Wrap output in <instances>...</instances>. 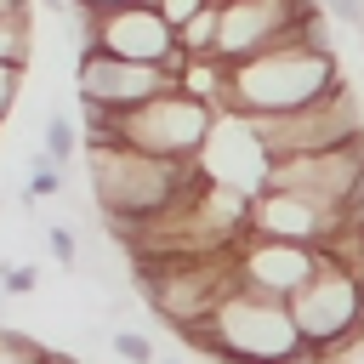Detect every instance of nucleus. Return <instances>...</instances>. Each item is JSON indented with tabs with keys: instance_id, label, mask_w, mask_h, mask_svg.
<instances>
[{
	"instance_id": "1",
	"label": "nucleus",
	"mask_w": 364,
	"mask_h": 364,
	"mask_svg": "<svg viewBox=\"0 0 364 364\" xmlns=\"http://www.w3.org/2000/svg\"><path fill=\"white\" fill-rule=\"evenodd\" d=\"M85 165H91V199L102 205L108 233H125V239L165 222L199 188V165H176L131 142H91Z\"/></svg>"
},
{
	"instance_id": "23",
	"label": "nucleus",
	"mask_w": 364,
	"mask_h": 364,
	"mask_svg": "<svg viewBox=\"0 0 364 364\" xmlns=\"http://www.w3.org/2000/svg\"><path fill=\"white\" fill-rule=\"evenodd\" d=\"M159 364H188V358H159Z\"/></svg>"
},
{
	"instance_id": "12",
	"label": "nucleus",
	"mask_w": 364,
	"mask_h": 364,
	"mask_svg": "<svg viewBox=\"0 0 364 364\" xmlns=\"http://www.w3.org/2000/svg\"><path fill=\"white\" fill-rule=\"evenodd\" d=\"M74 154H80V131L68 125V114H51L46 119V159L51 165H68Z\"/></svg>"
},
{
	"instance_id": "7",
	"label": "nucleus",
	"mask_w": 364,
	"mask_h": 364,
	"mask_svg": "<svg viewBox=\"0 0 364 364\" xmlns=\"http://www.w3.org/2000/svg\"><path fill=\"white\" fill-rule=\"evenodd\" d=\"M74 85H80V102L108 108V114H125V108L148 102L154 91H165V74H159V63H136V57H114V51L80 46Z\"/></svg>"
},
{
	"instance_id": "25",
	"label": "nucleus",
	"mask_w": 364,
	"mask_h": 364,
	"mask_svg": "<svg viewBox=\"0 0 364 364\" xmlns=\"http://www.w3.org/2000/svg\"><path fill=\"white\" fill-rule=\"evenodd\" d=\"M358 28H364V23H358Z\"/></svg>"
},
{
	"instance_id": "18",
	"label": "nucleus",
	"mask_w": 364,
	"mask_h": 364,
	"mask_svg": "<svg viewBox=\"0 0 364 364\" xmlns=\"http://www.w3.org/2000/svg\"><path fill=\"white\" fill-rule=\"evenodd\" d=\"M199 6H205V0H154V11H159V17L171 23V28H182V23H188V17L199 11Z\"/></svg>"
},
{
	"instance_id": "21",
	"label": "nucleus",
	"mask_w": 364,
	"mask_h": 364,
	"mask_svg": "<svg viewBox=\"0 0 364 364\" xmlns=\"http://www.w3.org/2000/svg\"><path fill=\"white\" fill-rule=\"evenodd\" d=\"M74 11H108V6H131V0H68Z\"/></svg>"
},
{
	"instance_id": "15",
	"label": "nucleus",
	"mask_w": 364,
	"mask_h": 364,
	"mask_svg": "<svg viewBox=\"0 0 364 364\" xmlns=\"http://www.w3.org/2000/svg\"><path fill=\"white\" fill-rule=\"evenodd\" d=\"M28 199H57L63 193V165H51L46 154L34 159V176H28V188H23Z\"/></svg>"
},
{
	"instance_id": "10",
	"label": "nucleus",
	"mask_w": 364,
	"mask_h": 364,
	"mask_svg": "<svg viewBox=\"0 0 364 364\" xmlns=\"http://www.w3.org/2000/svg\"><path fill=\"white\" fill-rule=\"evenodd\" d=\"M313 250H318L324 267H341L347 279L364 284V216H341V222H330V228L313 239Z\"/></svg>"
},
{
	"instance_id": "16",
	"label": "nucleus",
	"mask_w": 364,
	"mask_h": 364,
	"mask_svg": "<svg viewBox=\"0 0 364 364\" xmlns=\"http://www.w3.org/2000/svg\"><path fill=\"white\" fill-rule=\"evenodd\" d=\"M46 250H51L63 267H80V233H74L68 222H51V228H46Z\"/></svg>"
},
{
	"instance_id": "20",
	"label": "nucleus",
	"mask_w": 364,
	"mask_h": 364,
	"mask_svg": "<svg viewBox=\"0 0 364 364\" xmlns=\"http://www.w3.org/2000/svg\"><path fill=\"white\" fill-rule=\"evenodd\" d=\"M17 80H23V68H17V63H0V119H6L11 102H17Z\"/></svg>"
},
{
	"instance_id": "3",
	"label": "nucleus",
	"mask_w": 364,
	"mask_h": 364,
	"mask_svg": "<svg viewBox=\"0 0 364 364\" xmlns=\"http://www.w3.org/2000/svg\"><path fill=\"white\" fill-rule=\"evenodd\" d=\"M210 125H216V108H210V102H199V97L165 85V91H154L148 102L114 114L108 142H131V148H142V154L193 165L199 148H205V136H210Z\"/></svg>"
},
{
	"instance_id": "8",
	"label": "nucleus",
	"mask_w": 364,
	"mask_h": 364,
	"mask_svg": "<svg viewBox=\"0 0 364 364\" xmlns=\"http://www.w3.org/2000/svg\"><path fill=\"white\" fill-rule=\"evenodd\" d=\"M193 165H199L216 188H233V193H245V199H250V193L262 188V176H267V148H262V136H256L250 114L222 108Z\"/></svg>"
},
{
	"instance_id": "19",
	"label": "nucleus",
	"mask_w": 364,
	"mask_h": 364,
	"mask_svg": "<svg viewBox=\"0 0 364 364\" xmlns=\"http://www.w3.org/2000/svg\"><path fill=\"white\" fill-rule=\"evenodd\" d=\"M318 11L336 23H364V0H318Z\"/></svg>"
},
{
	"instance_id": "22",
	"label": "nucleus",
	"mask_w": 364,
	"mask_h": 364,
	"mask_svg": "<svg viewBox=\"0 0 364 364\" xmlns=\"http://www.w3.org/2000/svg\"><path fill=\"white\" fill-rule=\"evenodd\" d=\"M11 11H28V0H0V17H11Z\"/></svg>"
},
{
	"instance_id": "5",
	"label": "nucleus",
	"mask_w": 364,
	"mask_h": 364,
	"mask_svg": "<svg viewBox=\"0 0 364 364\" xmlns=\"http://www.w3.org/2000/svg\"><path fill=\"white\" fill-rule=\"evenodd\" d=\"M262 188H290V193L313 199L336 222L341 205H353L364 193V136L336 142V148H318V154H279V159H267Z\"/></svg>"
},
{
	"instance_id": "2",
	"label": "nucleus",
	"mask_w": 364,
	"mask_h": 364,
	"mask_svg": "<svg viewBox=\"0 0 364 364\" xmlns=\"http://www.w3.org/2000/svg\"><path fill=\"white\" fill-rule=\"evenodd\" d=\"M341 80V63L330 46H267L256 57L228 63V108L233 114H290L313 97H324Z\"/></svg>"
},
{
	"instance_id": "9",
	"label": "nucleus",
	"mask_w": 364,
	"mask_h": 364,
	"mask_svg": "<svg viewBox=\"0 0 364 364\" xmlns=\"http://www.w3.org/2000/svg\"><path fill=\"white\" fill-rule=\"evenodd\" d=\"M85 23V46L114 51V57H136V63H159L176 46V28L154 11V0H131V6H108V11H80Z\"/></svg>"
},
{
	"instance_id": "13",
	"label": "nucleus",
	"mask_w": 364,
	"mask_h": 364,
	"mask_svg": "<svg viewBox=\"0 0 364 364\" xmlns=\"http://www.w3.org/2000/svg\"><path fill=\"white\" fill-rule=\"evenodd\" d=\"M0 63H28V11H11L0 17Z\"/></svg>"
},
{
	"instance_id": "4",
	"label": "nucleus",
	"mask_w": 364,
	"mask_h": 364,
	"mask_svg": "<svg viewBox=\"0 0 364 364\" xmlns=\"http://www.w3.org/2000/svg\"><path fill=\"white\" fill-rule=\"evenodd\" d=\"M284 307H290V324H296V336H307V341H318L330 358H341V353H353L358 341H364V307H358V279H347L341 267H313V279L307 284H296L290 296H284Z\"/></svg>"
},
{
	"instance_id": "11",
	"label": "nucleus",
	"mask_w": 364,
	"mask_h": 364,
	"mask_svg": "<svg viewBox=\"0 0 364 364\" xmlns=\"http://www.w3.org/2000/svg\"><path fill=\"white\" fill-rule=\"evenodd\" d=\"M216 23H222V0H205V6L176 28V46H182L188 57H210V51H216Z\"/></svg>"
},
{
	"instance_id": "6",
	"label": "nucleus",
	"mask_w": 364,
	"mask_h": 364,
	"mask_svg": "<svg viewBox=\"0 0 364 364\" xmlns=\"http://www.w3.org/2000/svg\"><path fill=\"white\" fill-rule=\"evenodd\" d=\"M250 125H256L267 159H279V154H318V148H336V142L364 136L358 102H353V91H347V80H336L324 97H313V102H301V108H290V114H256Z\"/></svg>"
},
{
	"instance_id": "17",
	"label": "nucleus",
	"mask_w": 364,
	"mask_h": 364,
	"mask_svg": "<svg viewBox=\"0 0 364 364\" xmlns=\"http://www.w3.org/2000/svg\"><path fill=\"white\" fill-rule=\"evenodd\" d=\"M40 290V273L28 262H0V296H34Z\"/></svg>"
},
{
	"instance_id": "14",
	"label": "nucleus",
	"mask_w": 364,
	"mask_h": 364,
	"mask_svg": "<svg viewBox=\"0 0 364 364\" xmlns=\"http://www.w3.org/2000/svg\"><path fill=\"white\" fill-rule=\"evenodd\" d=\"M108 347H114L125 364H154V358H159V353H154V341H148L142 330H114V336H108Z\"/></svg>"
},
{
	"instance_id": "24",
	"label": "nucleus",
	"mask_w": 364,
	"mask_h": 364,
	"mask_svg": "<svg viewBox=\"0 0 364 364\" xmlns=\"http://www.w3.org/2000/svg\"><path fill=\"white\" fill-rule=\"evenodd\" d=\"M358 307H364V284H358Z\"/></svg>"
}]
</instances>
